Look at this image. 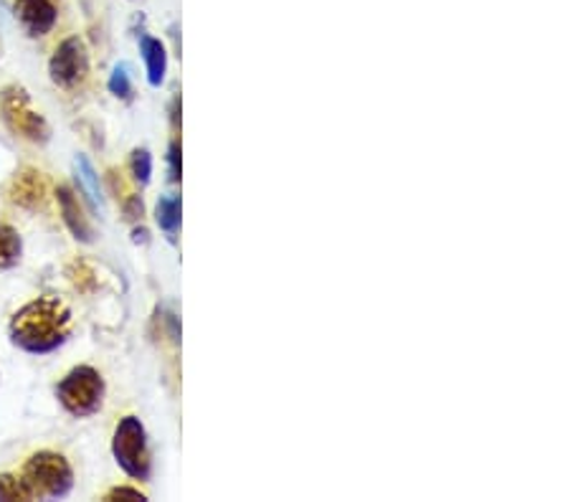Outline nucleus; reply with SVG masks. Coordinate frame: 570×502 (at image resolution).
Wrapping results in <instances>:
<instances>
[{
    "mask_svg": "<svg viewBox=\"0 0 570 502\" xmlns=\"http://www.w3.org/2000/svg\"><path fill=\"white\" fill-rule=\"evenodd\" d=\"M71 309L59 297L43 295L31 299L13 315L8 335L18 351L31 355H49L69 341Z\"/></svg>",
    "mask_w": 570,
    "mask_h": 502,
    "instance_id": "1",
    "label": "nucleus"
},
{
    "mask_svg": "<svg viewBox=\"0 0 570 502\" xmlns=\"http://www.w3.org/2000/svg\"><path fill=\"white\" fill-rule=\"evenodd\" d=\"M21 478L29 485L33 500H61L73 490V470L67 456L51 450L36 452L23 464Z\"/></svg>",
    "mask_w": 570,
    "mask_h": 502,
    "instance_id": "2",
    "label": "nucleus"
},
{
    "mask_svg": "<svg viewBox=\"0 0 570 502\" xmlns=\"http://www.w3.org/2000/svg\"><path fill=\"white\" fill-rule=\"evenodd\" d=\"M105 378L102 373L91 365H77L67 376L57 383V398L63 411L77 419H87L99 414L105 404Z\"/></svg>",
    "mask_w": 570,
    "mask_h": 502,
    "instance_id": "3",
    "label": "nucleus"
},
{
    "mask_svg": "<svg viewBox=\"0 0 570 502\" xmlns=\"http://www.w3.org/2000/svg\"><path fill=\"white\" fill-rule=\"evenodd\" d=\"M112 454L127 478L147 482L153 472L150 446H147V432L137 416L119 419L112 440Z\"/></svg>",
    "mask_w": 570,
    "mask_h": 502,
    "instance_id": "4",
    "label": "nucleus"
},
{
    "mask_svg": "<svg viewBox=\"0 0 570 502\" xmlns=\"http://www.w3.org/2000/svg\"><path fill=\"white\" fill-rule=\"evenodd\" d=\"M0 115L3 122L11 127L16 135L26 137L36 145H43L51 140V127L43 120V115L33 112L29 91L18 85H8L0 89Z\"/></svg>",
    "mask_w": 570,
    "mask_h": 502,
    "instance_id": "5",
    "label": "nucleus"
},
{
    "mask_svg": "<svg viewBox=\"0 0 570 502\" xmlns=\"http://www.w3.org/2000/svg\"><path fill=\"white\" fill-rule=\"evenodd\" d=\"M49 75L57 87L71 89L81 85L89 75V53L85 41L79 36H71V39L61 41L59 49L53 51L49 61Z\"/></svg>",
    "mask_w": 570,
    "mask_h": 502,
    "instance_id": "6",
    "label": "nucleus"
},
{
    "mask_svg": "<svg viewBox=\"0 0 570 502\" xmlns=\"http://www.w3.org/2000/svg\"><path fill=\"white\" fill-rule=\"evenodd\" d=\"M46 196H49V183L46 176L36 168H23L18 170L11 186H8V200L16 206L26 208V211H36L46 204Z\"/></svg>",
    "mask_w": 570,
    "mask_h": 502,
    "instance_id": "7",
    "label": "nucleus"
},
{
    "mask_svg": "<svg viewBox=\"0 0 570 502\" xmlns=\"http://www.w3.org/2000/svg\"><path fill=\"white\" fill-rule=\"evenodd\" d=\"M13 11L18 23H21L26 33L33 36V39L51 33L53 26L59 21L57 6H53L51 0H16Z\"/></svg>",
    "mask_w": 570,
    "mask_h": 502,
    "instance_id": "8",
    "label": "nucleus"
},
{
    "mask_svg": "<svg viewBox=\"0 0 570 502\" xmlns=\"http://www.w3.org/2000/svg\"><path fill=\"white\" fill-rule=\"evenodd\" d=\"M57 200H59L63 224H67L73 239L81 242V244L95 242V228H91L85 208H81L79 198L73 196V190L69 186H59L57 188Z\"/></svg>",
    "mask_w": 570,
    "mask_h": 502,
    "instance_id": "9",
    "label": "nucleus"
},
{
    "mask_svg": "<svg viewBox=\"0 0 570 502\" xmlns=\"http://www.w3.org/2000/svg\"><path fill=\"white\" fill-rule=\"evenodd\" d=\"M140 51L147 67V81L150 87H160L168 75V51L158 39H150V36H142L140 39Z\"/></svg>",
    "mask_w": 570,
    "mask_h": 502,
    "instance_id": "10",
    "label": "nucleus"
},
{
    "mask_svg": "<svg viewBox=\"0 0 570 502\" xmlns=\"http://www.w3.org/2000/svg\"><path fill=\"white\" fill-rule=\"evenodd\" d=\"M180 214H183V206H180V196L176 194H165L158 200V211H155V218H158V226L165 232L170 242H176V236L180 232Z\"/></svg>",
    "mask_w": 570,
    "mask_h": 502,
    "instance_id": "11",
    "label": "nucleus"
},
{
    "mask_svg": "<svg viewBox=\"0 0 570 502\" xmlns=\"http://www.w3.org/2000/svg\"><path fill=\"white\" fill-rule=\"evenodd\" d=\"M23 254V239L13 226L0 224V269L18 267Z\"/></svg>",
    "mask_w": 570,
    "mask_h": 502,
    "instance_id": "12",
    "label": "nucleus"
},
{
    "mask_svg": "<svg viewBox=\"0 0 570 502\" xmlns=\"http://www.w3.org/2000/svg\"><path fill=\"white\" fill-rule=\"evenodd\" d=\"M77 173H79V186L87 190V196L91 204L97 208L105 206V198H102V186H99V176L97 170L91 168V163L85 158V155H79L77 158Z\"/></svg>",
    "mask_w": 570,
    "mask_h": 502,
    "instance_id": "13",
    "label": "nucleus"
},
{
    "mask_svg": "<svg viewBox=\"0 0 570 502\" xmlns=\"http://www.w3.org/2000/svg\"><path fill=\"white\" fill-rule=\"evenodd\" d=\"M29 500H33V495L21 474H11V472L0 474V502H29Z\"/></svg>",
    "mask_w": 570,
    "mask_h": 502,
    "instance_id": "14",
    "label": "nucleus"
},
{
    "mask_svg": "<svg viewBox=\"0 0 570 502\" xmlns=\"http://www.w3.org/2000/svg\"><path fill=\"white\" fill-rule=\"evenodd\" d=\"M107 87L115 97L130 99L132 97V69H130V63H117V67L112 69V75H109Z\"/></svg>",
    "mask_w": 570,
    "mask_h": 502,
    "instance_id": "15",
    "label": "nucleus"
},
{
    "mask_svg": "<svg viewBox=\"0 0 570 502\" xmlns=\"http://www.w3.org/2000/svg\"><path fill=\"white\" fill-rule=\"evenodd\" d=\"M67 277L79 292H91L97 287V274L87 262H73L67 269Z\"/></svg>",
    "mask_w": 570,
    "mask_h": 502,
    "instance_id": "16",
    "label": "nucleus"
},
{
    "mask_svg": "<svg viewBox=\"0 0 570 502\" xmlns=\"http://www.w3.org/2000/svg\"><path fill=\"white\" fill-rule=\"evenodd\" d=\"M130 168H132L135 180L140 183V186H147V183H150V178H153V155L147 152L145 148H137L132 152Z\"/></svg>",
    "mask_w": 570,
    "mask_h": 502,
    "instance_id": "17",
    "label": "nucleus"
},
{
    "mask_svg": "<svg viewBox=\"0 0 570 502\" xmlns=\"http://www.w3.org/2000/svg\"><path fill=\"white\" fill-rule=\"evenodd\" d=\"M168 173L173 183H180V173H183V160H180V142L173 140L168 148Z\"/></svg>",
    "mask_w": 570,
    "mask_h": 502,
    "instance_id": "18",
    "label": "nucleus"
},
{
    "mask_svg": "<svg viewBox=\"0 0 570 502\" xmlns=\"http://www.w3.org/2000/svg\"><path fill=\"white\" fill-rule=\"evenodd\" d=\"M105 500H109V502H112V500H122V502H145L147 498L142 495V492L140 490H135V488H112V490H109L107 492V495H105Z\"/></svg>",
    "mask_w": 570,
    "mask_h": 502,
    "instance_id": "19",
    "label": "nucleus"
},
{
    "mask_svg": "<svg viewBox=\"0 0 570 502\" xmlns=\"http://www.w3.org/2000/svg\"><path fill=\"white\" fill-rule=\"evenodd\" d=\"M122 211L127 222H137V218H142L145 214V204L140 196H127L125 204H122Z\"/></svg>",
    "mask_w": 570,
    "mask_h": 502,
    "instance_id": "20",
    "label": "nucleus"
},
{
    "mask_svg": "<svg viewBox=\"0 0 570 502\" xmlns=\"http://www.w3.org/2000/svg\"><path fill=\"white\" fill-rule=\"evenodd\" d=\"M147 239H150L147 228H135V244H147Z\"/></svg>",
    "mask_w": 570,
    "mask_h": 502,
    "instance_id": "21",
    "label": "nucleus"
}]
</instances>
